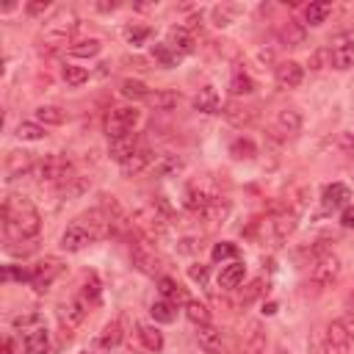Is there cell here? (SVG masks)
Masks as SVG:
<instances>
[{
    "instance_id": "obj_1",
    "label": "cell",
    "mask_w": 354,
    "mask_h": 354,
    "mask_svg": "<svg viewBox=\"0 0 354 354\" xmlns=\"http://www.w3.org/2000/svg\"><path fill=\"white\" fill-rule=\"evenodd\" d=\"M3 230L14 241H31L42 230V216L34 202L23 194H12L3 202Z\"/></svg>"
},
{
    "instance_id": "obj_2",
    "label": "cell",
    "mask_w": 354,
    "mask_h": 354,
    "mask_svg": "<svg viewBox=\"0 0 354 354\" xmlns=\"http://www.w3.org/2000/svg\"><path fill=\"white\" fill-rule=\"evenodd\" d=\"M130 222H133V230H136L141 238L158 241V238H164V233H166L169 216H166L164 210L153 202V205H147V207H138L136 214L130 216Z\"/></svg>"
},
{
    "instance_id": "obj_3",
    "label": "cell",
    "mask_w": 354,
    "mask_h": 354,
    "mask_svg": "<svg viewBox=\"0 0 354 354\" xmlns=\"http://www.w3.org/2000/svg\"><path fill=\"white\" fill-rule=\"evenodd\" d=\"M78 17L73 14V12H58L47 25H45V31H42V42L50 47V50H55V47H61V45H69V39H73V34L78 31Z\"/></svg>"
},
{
    "instance_id": "obj_4",
    "label": "cell",
    "mask_w": 354,
    "mask_h": 354,
    "mask_svg": "<svg viewBox=\"0 0 354 354\" xmlns=\"http://www.w3.org/2000/svg\"><path fill=\"white\" fill-rule=\"evenodd\" d=\"M340 268H343V266H340V257H338L332 249H324V252L316 255L313 263H310V279H313V286L329 288L332 282H338Z\"/></svg>"
},
{
    "instance_id": "obj_5",
    "label": "cell",
    "mask_w": 354,
    "mask_h": 354,
    "mask_svg": "<svg viewBox=\"0 0 354 354\" xmlns=\"http://www.w3.org/2000/svg\"><path fill=\"white\" fill-rule=\"evenodd\" d=\"M36 177L45 180V183H69L75 177V169H73V161L64 158V155H45L39 164H36Z\"/></svg>"
},
{
    "instance_id": "obj_6",
    "label": "cell",
    "mask_w": 354,
    "mask_h": 354,
    "mask_svg": "<svg viewBox=\"0 0 354 354\" xmlns=\"http://www.w3.org/2000/svg\"><path fill=\"white\" fill-rule=\"evenodd\" d=\"M55 313H58V324H61V329H64V338L69 340V338H73V329H78V327L86 321L89 305H86V299L75 296V299L61 302Z\"/></svg>"
},
{
    "instance_id": "obj_7",
    "label": "cell",
    "mask_w": 354,
    "mask_h": 354,
    "mask_svg": "<svg viewBox=\"0 0 354 354\" xmlns=\"http://www.w3.org/2000/svg\"><path fill=\"white\" fill-rule=\"evenodd\" d=\"M138 125V111L136 105H119V108H111L108 119H105V133L108 138H122L127 133H133V127Z\"/></svg>"
},
{
    "instance_id": "obj_8",
    "label": "cell",
    "mask_w": 354,
    "mask_h": 354,
    "mask_svg": "<svg viewBox=\"0 0 354 354\" xmlns=\"http://www.w3.org/2000/svg\"><path fill=\"white\" fill-rule=\"evenodd\" d=\"M329 64L335 69H340V73H346V69L354 66V36H349V34L332 36V42H329Z\"/></svg>"
},
{
    "instance_id": "obj_9",
    "label": "cell",
    "mask_w": 354,
    "mask_h": 354,
    "mask_svg": "<svg viewBox=\"0 0 354 354\" xmlns=\"http://www.w3.org/2000/svg\"><path fill=\"white\" fill-rule=\"evenodd\" d=\"M61 260L58 257H45V260H39L36 266H31V288L36 291V294H45L50 286H53V279L61 274Z\"/></svg>"
},
{
    "instance_id": "obj_10",
    "label": "cell",
    "mask_w": 354,
    "mask_h": 354,
    "mask_svg": "<svg viewBox=\"0 0 354 354\" xmlns=\"http://www.w3.org/2000/svg\"><path fill=\"white\" fill-rule=\"evenodd\" d=\"M97 238L92 236V230L81 222V219H75L73 225H69L64 233H61V249L64 252H81V249H86L89 244H94Z\"/></svg>"
},
{
    "instance_id": "obj_11",
    "label": "cell",
    "mask_w": 354,
    "mask_h": 354,
    "mask_svg": "<svg viewBox=\"0 0 354 354\" xmlns=\"http://www.w3.org/2000/svg\"><path fill=\"white\" fill-rule=\"evenodd\" d=\"M327 335H329V343L338 354H354V332L346 327V321L327 324Z\"/></svg>"
},
{
    "instance_id": "obj_12",
    "label": "cell",
    "mask_w": 354,
    "mask_h": 354,
    "mask_svg": "<svg viewBox=\"0 0 354 354\" xmlns=\"http://www.w3.org/2000/svg\"><path fill=\"white\" fill-rule=\"evenodd\" d=\"M274 78H277V84H279L282 89H296V86H302V81H305V66L296 64V61H282V64H277V69H274Z\"/></svg>"
},
{
    "instance_id": "obj_13",
    "label": "cell",
    "mask_w": 354,
    "mask_h": 354,
    "mask_svg": "<svg viewBox=\"0 0 354 354\" xmlns=\"http://www.w3.org/2000/svg\"><path fill=\"white\" fill-rule=\"evenodd\" d=\"M266 329L260 321H249L244 327V335H241V346H244V354H263L266 351Z\"/></svg>"
},
{
    "instance_id": "obj_14",
    "label": "cell",
    "mask_w": 354,
    "mask_h": 354,
    "mask_svg": "<svg viewBox=\"0 0 354 354\" xmlns=\"http://www.w3.org/2000/svg\"><path fill=\"white\" fill-rule=\"evenodd\" d=\"M130 257H133V266H136L138 271H144V274H150V277L161 274V260L155 257V252H153L150 246L133 244V246H130Z\"/></svg>"
},
{
    "instance_id": "obj_15",
    "label": "cell",
    "mask_w": 354,
    "mask_h": 354,
    "mask_svg": "<svg viewBox=\"0 0 354 354\" xmlns=\"http://www.w3.org/2000/svg\"><path fill=\"white\" fill-rule=\"evenodd\" d=\"M23 346L28 354H50V332L45 324L23 332Z\"/></svg>"
},
{
    "instance_id": "obj_16",
    "label": "cell",
    "mask_w": 354,
    "mask_h": 354,
    "mask_svg": "<svg viewBox=\"0 0 354 354\" xmlns=\"http://www.w3.org/2000/svg\"><path fill=\"white\" fill-rule=\"evenodd\" d=\"M155 164V153L150 150V147H138L125 164H122V175L125 177H133V175H141L147 166H153Z\"/></svg>"
},
{
    "instance_id": "obj_17",
    "label": "cell",
    "mask_w": 354,
    "mask_h": 354,
    "mask_svg": "<svg viewBox=\"0 0 354 354\" xmlns=\"http://www.w3.org/2000/svg\"><path fill=\"white\" fill-rule=\"evenodd\" d=\"M349 199H351V191H349V186H343V183H332V186H327L324 194H321L324 210H343V207L349 205Z\"/></svg>"
},
{
    "instance_id": "obj_18",
    "label": "cell",
    "mask_w": 354,
    "mask_h": 354,
    "mask_svg": "<svg viewBox=\"0 0 354 354\" xmlns=\"http://www.w3.org/2000/svg\"><path fill=\"white\" fill-rule=\"evenodd\" d=\"M141 144H138V136L136 133H127V136H122V138H114L111 141V147H108V155L122 166L136 150H138Z\"/></svg>"
},
{
    "instance_id": "obj_19",
    "label": "cell",
    "mask_w": 354,
    "mask_h": 354,
    "mask_svg": "<svg viewBox=\"0 0 354 354\" xmlns=\"http://www.w3.org/2000/svg\"><path fill=\"white\" fill-rule=\"evenodd\" d=\"M244 277H246V266L241 260H233V263L222 266V271H219V288L236 291L241 282H244Z\"/></svg>"
},
{
    "instance_id": "obj_20",
    "label": "cell",
    "mask_w": 354,
    "mask_h": 354,
    "mask_svg": "<svg viewBox=\"0 0 354 354\" xmlns=\"http://www.w3.org/2000/svg\"><path fill=\"white\" fill-rule=\"evenodd\" d=\"M166 45L177 53V55H188V53H194V34L186 28V25H175L172 31H169V36H166Z\"/></svg>"
},
{
    "instance_id": "obj_21",
    "label": "cell",
    "mask_w": 354,
    "mask_h": 354,
    "mask_svg": "<svg viewBox=\"0 0 354 354\" xmlns=\"http://www.w3.org/2000/svg\"><path fill=\"white\" fill-rule=\"evenodd\" d=\"M31 169H36L31 153H9L6 155V180H17Z\"/></svg>"
},
{
    "instance_id": "obj_22",
    "label": "cell",
    "mask_w": 354,
    "mask_h": 354,
    "mask_svg": "<svg viewBox=\"0 0 354 354\" xmlns=\"http://www.w3.org/2000/svg\"><path fill=\"white\" fill-rule=\"evenodd\" d=\"M158 291H161V299H166L172 305H188L191 302L186 288L180 286L177 279H172V277H158Z\"/></svg>"
},
{
    "instance_id": "obj_23",
    "label": "cell",
    "mask_w": 354,
    "mask_h": 354,
    "mask_svg": "<svg viewBox=\"0 0 354 354\" xmlns=\"http://www.w3.org/2000/svg\"><path fill=\"white\" fill-rule=\"evenodd\" d=\"M222 114H225V119H227L230 125L244 127V125H249V122H252L255 108H249V105H244V103H238V100H230L227 105H222Z\"/></svg>"
},
{
    "instance_id": "obj_24",
    "label": "cell",
    "mask_w": 354,
    "mask_h": 354,
    "mask_svg": "<svg viewBox=\"0 0 354 354\" xmlns=\"http://www.w3.org/2000/svg\"><path fill=\"white\" fill-rule=\"evenodd\" d=\"M194 108L202 111V114H222V100L216 94L214 86H202L199 94L194 97Z\"/></svg>"
},
{
    "instance_id": "obj_25",
    "label": "cell",
    "mask_w": 354,
    "mask_h": 354,
    "mask_svg": "<svg viewBox=\"0 0 354 354\" xmlns=\"http://www.w3.org/2000/svg\"><path fill=\"white\" fill-rule=\"evenodd\" d=\"M216 197H210L205 188H199V186H191L188 191H186V199H183V205L191 210V214H205V207L210 205V202H214Z\"/></svg>"
},
{
    "instance_id": "obj_26",
    "label": "cell",
    "mask_w": 354,
    "mask_h": 354,
    "mask_svg": "<svg viewBox=\"0 0 354 354\" xmlns=\"http://www.w3.org/2000/svg\"><path fill=\"white\" fill-rule=\"evenodd\" d=\"M210 14H214V25L216 28H227L230 23H236L244 14V6H238V3H222V6L210 9Z\"/></svg>"
},
{
    "instance_id": "obj_27",
    "label": "cell",
    "mask_w": 354,
    "mask_h": 354,
    "mask_svg": "<svg viewBox=\"0 0 354 354\" xmlns=\"http://www.w3.org/2000/svg\"><path fill=\"white\" fill-rule=\"evenodd\" d=\"M125 340V327H122V318H114V321H108L105 327H103V332H100V346L103 349H116L119 343Z\"/></svg>"
},
{
    "instance_id": "obj_28",
    "label": "cell",
    "mask_w": 354,
    "mask_h": 354,
    "mask_svg": "<svg viewBox=\"0 0 354 354\" xmlns=\"http://www.w3.org/2000/svg\"><path fill=\"white\" fill-rule=\"evenodd\" d=\"M277 127H279V133H286V136L299 133L302 130V114L296 108H282L277 114Z\"/></svg>"
},
{
    "instance_id": "obj_29",
    "label": "cell",
    "mask_w": 354,
    "mask_h": 354,
    "mask_svg": "<svg viewBox=\"0 0 354 354\" xmlns=\"http://www.w3.org/2000/svg\"><path fill=\"white\" fill-rule=\"evenodd\" d=\"M271 227H274V238H277V241H286V238L294 236V230H296V214H294V210H286V214L274 216Z\"/></svg>"
},
{
    "instance_id": "obj_30",
    "label": "cell",
    "mask_w": 354,
    "mask_h": 354,
    "mask_svg": "<svg viewBox=\"0 0 354 354\" xmlns=\"http://www.w3.org/2000/svg\"><path fill=\"white\" fill-rule=\"evenodd\" d=\"M153 166H155V175L158 177H177L186 169V161L180 155H161Z\"/></svg>"
},
{
    "instance_id": "obj_31",
    "label": "cell",
    "mask_w": 354,
    "mask_h": 354,
    "mask_svg": "<svg viewBox=\"0 0 354 354\" xmlns=\"http://www.w3.org/2000/svg\"><path fill=\"white\" fill-rule=\"evenodd\" d=\"M279 39H282V45H288V47H299V45H305L307 31H305V25H299V23L288 20L286 25L279 28Z\"/></svg>"
},
{
    "instance_id": "obj_32",
    "label": "cell",
    "mask_w": 354,
    "mask_h": 354,
    "mask_svg": "<svg viewBox=\"0 0 354 354\" xmlns=\"http://www.w3.org/2000/svg\"><path fill=\"white\" fill-rule=\"evenodd\" d=\"M197 340L205 346V351H219L222 349V332L214 327V324H202L197 327Z\"/></svg>"
},
{
    "instance_id": "obj_33",
    "label": "cell",
    "mask_w": 354,
    "mask_h": 354,
    "mask_svg": "<svg viewBox=\"0 0 354 354\" xmlns=\"http://www.w3.org/2000/svg\"><path fill=\"white\" fill-rule=\"evenodd\" d=\"M147 103H150L155 111H172V108H177L180 94H177V92H172V89H161V92H155V94L150 92Z\"/></svg>"
},
{
    "instance_id": "obj_34",
    "label": "cell",
    "mask_w": 354,
    "mask_h": 354,
    "mask_svg": "<svg viewBox=\"0 0 354 354\" xmlns=\"http://www.w3.org/2000/svg\"><path fill=\"white\" fill-rule=\"evenodd\" d=\"M329 351H332V343H329L327 327H316L307 338V354H329Z\"/></svg>"
},
{
    "instance_id": "obj_35",
    "label": "cell",
    "mask_w": 354,
    "mask_h": 354,
    "mask_svg": "<svg viewBox=\"0 0 354 354\" xmlns=\"http://www.w3.org/2000/svg\"><path fill=\"white\" fill-rule=\"evenodd\" d=\"M138 338L150 351H161L164 349V332L158 327H150V324H138Z\"/></svg>"
},
{
    "instance_id": "obj_36",
    "label": "cell",
    "mask_w": 354,
    "mask_h": 354,
    "mask_svg": "<svg viewBox=\"0 0 354 354\" xmlns=\"http://www.w3.org/2000/svg\"><path fill=\"white\" fill-rule=\"evenodd\" d=\"M230 155L236 158V161H252L255 155H257V147H255V141L252 138H236L233 144H230Z\"/></svg>"
},
{
    "instance_id": "obj_37",
    "label": "cell",
    "mask_w": 354,
    "mask_h": 354,
    "mask_svg": "<svg viewBox=\"0 0 354 354\" xmlns=\"http://www.w3.org/2000/svg\"><path fill=\"white\" fill-rule=\"evenodd\" d=\"M100 50H103L100 39H84V42L69 45V55H75V58H94Z\"/></svg>"
},
{
    "instance_id": "obj_38",
    "label": "cell",
    "mask_w": 354,
    "mask_h": 354,
    "mask_svg": "<svg viewBox=\"0 0 354 354\" xmlns=\"http://www.w3.org/2000/svg\"><path fill=\"white\" fill-rule=\"evenodd\" d=\"M34 116H36V122L42 127H47V125H64V111L58 105H39L34 111Z\"/></svg>"
},
{
    "instance_id": "obj_39",
    "label": "cell",
    "mask_w": 354,
    "mask_h": 354,
    "mask_svg": "<svg viewBox=\"0 0 354 354\" xmlns=\"http://www.w3.org/2000/svg\"><path fill=\"white\" fill-rule=\"evenodd\" d=\"M122 36H125V42L127 45H133V47H138V45H144L150 36H153V28H147V25H125L122 28Z\"/></svg>"
},
{
    "instance_id": "obj_40",
    "label": "cell",
    "mask_w": 354,
    "mask_h": 354,
    "mask_svg": "<svg viewBox=\"0 0 354 354\" xmlns=\"http://www.w3.org/2000/svg\"><path fill=\"white\" fill-rule=\"evenodd\" d=\"M61 78L66 86H84L89 81V69L86 66H75V64H66L61 69Z\"/></svg>"
},
{
    "instance_id": "obj_41",
    "label": "cell",
    "mask_w": 354,
    "mask_h": 354,
    "mask_svg": "<svg viewBox=\"0 0 354 354\" xmlns=\"http://www.w3.org/2000/svg\"><path fill=\"white\" fill-rule=\"evenodd\" d=\"M227 214H230V205H227L225 199H219V197H216L214 202H210V205L205 207L202 219H205V222H210V225H219V222H222Z\"/></svg>"
},
{
    "instance_id": "obj_42",
    "label": "cell",
    "mask_w": 354,
    "mask_h": 354,
    "mask_svg": "<svg viewBox=\"0 0 354 354\" xmlns=\"http://www.w3.org/2000/svg\"><path fill=\"white\" fill-rule=\"evenodd\" d=\"M119 92H122L127 100H147V97H150V89L141 84V81H133V78H125L122 86H119Z\"/></svg>"
},
{
    "instance_id": "obj_43",
    "label": "cell",
    "mask_w": 354,
    "mask_h": 354,
    "mask_svg": "<svg viewBox=\"0 0 354 354\" xmlns=\"http://www.w3.org/2000/svg\"><path fill=\"white\" fill-rule=\"evenodd\" d=\"M255 92V84H252V78L246 75V73H236L233 78H230V94L233 97H246V94H252Z\"/></svg>"
},
{
    "instance_id": "obj_44",
    "label": "cell",
    "mask_w": 354,
    "mask_h": 354,
    "mask_svg": "<svg viewBox=\"0 0 354 354\" xmlns=\"http://www.w3.org/2000/svg\"><path fill=\"white\" fill-rule=\"evenodd\" d=\"M329 12H332V3H310L307 9H305V17H307V25H321V23H327V17H329Z\"/></svg>"
},
{
    "instance_id": "obj_45",
    "label": "cell",
    "mask_w": 354,
    "mask_h": 354,
    "mask_svg": "<svg viewBox=\"0 0 354 354\" xmlns=\"http://www.w3.org/2000/svg\"><path fill=\"white\" fill-rule=\"evenodd\" d=\"M150 316H153L158 324H172V321H175V305L166 302V299H158V302H153Z\"/></svg>"
},
{
    "instance_id": "obj_46",
    "label": "cell",
    "mask_w": 354,
    "mask_h": 354,
    "mask_svg": "<svg viewBox=\"0 0 354 354\" xmlns=\"http://www.w3.org/2000/svg\"><path fill=\"white\" fill-rule=\"evenodd\" d=\"M45 136L47 133L39 122H20L17 125V138H23V141H42Z\"/></svg>"
},
{
    "instance_id": "obj_47",
    "label": "cell",
    "mask_w": 354,
    "mask_h": 354,
    "mask_svg": "<svg viewBox=\"0 0 354 354\" xmlns=\"http://www.w3.org/2000/svg\"><path fill=\"white\" fill-rule=\"evenodd\" d=\"M263 294H266V279H263V277H257V279H252L249 286L241 291V305L246 307V305H252L255 299H260Z\"/></svg>"
},
{
    "instance_id": "obj_48",
    "label": "cell",
    "mask_w": 354,
    "mask_h": 354,
    "mask_svg": "<svg viewBox=\"0 0 354 354\" xmlns=\"http://www.w3.org/2000/svg\"><path fill=\"white\" fill-rule=\"evenodd\" d=\"M236 257H238V246L230 244V241H222L210 249V260L214 263H225V260H236Z\"/></svg>"
},
{
    "instance_id": "obj_49",
    "label": "cell",
    "mask_w": 354,
    "mask_h": 354,
    "mask_svg": "<svg viewBox=\"0 0 354 354\" xmlns=\"http://www.w3.org/2000/svg\"><path fill=\"white\" fill-rule=\"evenodd\" d=\"M186 316H188V321H194L197 327L210 324V313H207V307H205V305H199V302H194V299L186 305Z\"/></svg>"
},
{
    "instance_id": "obj_50",
    "label": "cell",
    "mask_w": 354,
    "mask_h": 354,
    "mask_svg": "<svg viewBox=\"0 0 354 354\" xmlns=\"http://www.w3.org/2000/svg\"><path fill=\"white\" fill-rule=\"evenodd\" d=\"M153 58H155L161 66H175L180 55H177V53L164 42V45H155V47H153Z\"/></svg>"
},
{
    "instance_id": "obj_51",
    "label": "cell",
    "mask_w": 354,
    "mask_h": 354,
    "mask_svg": "<svg viewBox=\"0 0 354 354\" xmlns=\"http://www.w3.org/2000/svg\"><path fill=\"white\" fill-rule=\"evenodd\" d=\"M39 324H45L42 313H23V316L14 318V329H20V332H28V329H34Z\"/></svg>"
},
{
    "instance_id": "obj_52",
    "label": "cell",
    "mask_w": 354,
    "mask_h": 354,
    "mask_svg": "<svg viewBox=\"0 0 354 354\" xmlns=\"http://www.w3.org/2000/svg\"><path fill=\"white\" fill-rule=\"evenodd\" d=\"M86 188H89V180L75 175V177L69 180V183H64V186H61V194H64V197H81Z\"/></svg>"
},
{
    "instance_id": "obj_53",
    "label": "cell",
    "mask_w": 354,
    "mask_h": 354,
    "mask_svg": "<svg viewBox=\"0 0 354 354\" xmlns=\"http://www.w3.org/2000/svg\"><path fill=\"white\" fill-rule=\"evenodd\" d=\"M84 299H89V302H97V299H100V282H97V277H94V274H89V277H86Z\"/></svg>"
},
{
    "instance_id": "obj_54",
    "label": "cell",
    "mask_w": 354,
    "mask_h": 354,
    "mask_svg": "<svg viewBox=\"0 0 354 354\" xmlns=\"http://www.w3.org/2000/svg\"><path fill=\"white\" fill-rule=\"evenodd\" d=\"M3 279H20V282H31V268L6 266V268H3Z\"/></svg>"
},
{
    "instance_id": "obj_55",
    "label": "cell",
    "mask_w": 354,
    "mask_h": 354,
    "mask_svg": "<svg viewBox=\"0 0 354 354\" xmlns=\"http://www.w3.org/2000/svg\"><path fill=\"white\" fill-rule=\"evenodd\" d=\"M327 58H329V47L316 50L313 58H310V69H324V61H327Z\"/></svg>"
},
{
    "instance_id": "obj_56",
    "label": "cell",
    "mask_w": 354,
    "mask_h": 354,
    "mask_svg": "<svg viewBox=\"0 0 354 354\" xmlns=\"http://www.w3.org/2000/svg\"><path fill=\"white\" fill-rule=\"evenodd\" d=\"M188 277H191L194 282H205V279H207V266H202V263L188 266Z\"/></svg>"
},
{
    "instance_id": "obj_57",
    "label": "cell",
    "mask_w": 354,
    "mask_h": 354,
    "mask_svg": "<svg viewBox=\"0 0 354 354\" xmlns=\"http://www.w3.org/2000/svg\"><path fill=\"white\" fill-rule=\"evenodd\" d=\"M340 225H343L346 230H354V205H346V207L340 210Z\"/></svg>"
},
{
    "instance_id": "obj_58",
    "label": "cell",
    "mask_w": 354,
    "mask_h": 354,
    "mask_svg": "<svg viewBox=\"0 0 354 354\" xmlns=\"http://www.w3.org/2000/svg\"><path fill=\"white\" fill-rule=\"evenodd\" d=\"M50 9V0H36V3H28L25 6V12L31 14V17H36V14H45Z\"/></svg>"
},
{
    "instance_id": "obj_59",
    "label": "cell",
    "mask_w": 354,
    "mask_h": 354,
    "mask_svg": "<svg viewBox=\"0 0 354 354\" xmlns=\"http://www.w3.org/2000/svg\"><path fill=\"white\" fill-rule=\"evenodd\" d=\"M3 354H14V340L12 338L3 340Z\"/></svg>"
},
{
    "instance_id": "obj_60",
    "label": "cell",
    "mask_w": 354,
    "mask_h": 354,
    "mask_svg": "<svg viewBox=\"0 0 354 354\" xmlns=\"http://www.w3.org/2000/svg\"><path fill=\"white\" fill-rule=\"evenodd\" d=\"M346 310H349V313H354V291L346 296Z\"/></svg>"
},
{
    "instance_id": "obj_61",
    "label": "cell",
    "mask_w": 354,
    "mask_h": 354,
    "mask_svg": "<svg viewBox=\"0 0 354 354\" xmlns=\"http://www.w3.org/2000/svg\"><path fill=\"white\" fill-rule=\"evenodd\" d=\"M116 6H119V3H100V6H97V9H100V12H114V9H116Z\"/></svg>"
},
{
    "instance_id": "obj_62",
    "label": "cell",
    "mask_w": 354,
    "mask_h": 354,
    "mask_svg": "<svg viewBox=\"0 0 354 354\" xmlns=\"http://www.w3.org/2000/svg\"><path fill=\"white\" fill-rule=\"evenodd\" d=\"M277 354H291V351H288V349H279V351H277Z\"/></svg>"
},
{
    "instance_id": "obj_63",
    "label": "cell",
    "mask_w": 354,
    "mask_h": 354,
    "mask_svg": "<svg viewBox=\"0 0 354 354\" xmlns=\"http://www.w3.org/2000/svg\"><path fill=\"white\" fill-rule=\"evenodd\" d=\"M207 354H214V351H207Z\"/></svg>"
},
{
    "instance_id": "obj_64",
    "label": "cell",
    "mask_w": 354,
    "mask_h": 354,
    "mask_svg": "<svg viewBox=\"0 0 354 354\" xmlns=\"http://www.w3.org/2000/svg\"><path fill=\"white\" fill-rule=\"evenodd\" d=\"M81 354H86V351H81Z\"/></svg>"
}]
</instances>
